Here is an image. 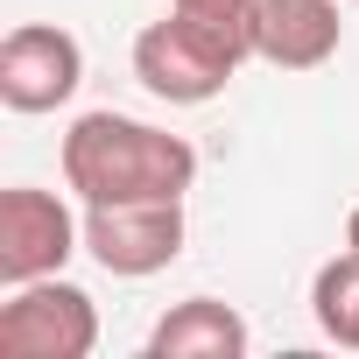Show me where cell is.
<instances>
[{
	"mask_svg": "<svg viewBox=\"0 0 359 359\" xmlns=\"http://www.w3.org/2000/svg\"><path fill=\"white\" fill-rule=\"evenodd\" d=\"M254 331L233 303L219 296H191V303H176L169 317H155L148 331V359H247Z\"/></svg>",
	"mask_w": 359,
	"mask_h": 359,
	"instance_id": "8",
	"label": "cell"
},
{
	"mask_svg": "<svg viewBox=\"0 0 359 359\" xmlns=\"http://www.w3.org/2000/svg\"><path fill=\"white\" fill-rule=\"evenodd\" d=\"M240 64H247V57H240L226 36H212L205 22L176 15V8L134 36V78H141L155 99H169V106H212V99L233 85Z\"/></svg>",
	"mask_w": 359,
	"mask_h": 359,
	"instance_id": "2",
	"label": "cell"
},
{
	"mask_svg": "<svg viewBox=\"0 0 359 359\" xmlns=\"http://www.w3.org/2000/svg\"><path fill=\"white\" fill-rule=\"evenodd\" d=\"M71 254H85V219H71L57 191H36V184L0 191V282L8 289L64 275Z\"/></svg>",
	"mask_w": 359,
	"mask_h": 359,
	"instance_id": "5",
	"label": "cell"
},
{
	"mask_svg": "<svg viewBox=\"0 0 359 359\" xmlns=\"http://www.w3.org/2000/svg\"><path fill=\"white\" fill-rule=\"evenodd\" d=\"M345 247L359 254V205H352V219H345Z\"/></svg>",
	"mask_w": 359,
	"mask_h": 359,
	"instance_id": "11",
	"label": "cell"
},
{
	"mask_svg": "<svg viewBox=\"0 0 359 359\" xmlns=\"http://www.w3.org/2000/svg\"><path fill=\"white\" fill-rule=\"evenodd\" d=\"M85 254L120 282H148V275L176 268V254H184V198L85 205Z\"/></svg>",
	"mask_w": 359,
	"mask_h": 359,
	"instance_id": "4",
	"label": "cell"
},
{
	"mask_svg": "<svg viewBox=\"0 0 359 359\" xmlns=\"http://www.w3.org/2000/svg\"><path fill=\"white\" fill-rule=\"evenodd\" d=\"M345 0H261L254 22V57L275 71H317L345 43Z\"/></svg>",
	"mask_w": 359,
	"mask_h": 359,
	"instance_id": "7",
	"label": "cell"
},
{
	"mask_svg": "<svg viewBox=\"0 0 359 359\" xmlns=\"http://www.w3.org/2000/svg\"><path fill=\"white\" fill-rule=\"evenodd\" d=\"M310 317H317V331H324L331 345L359 352V254H352V247L317 268V282H310Z\"/></svg>",
	"mask_w": 359,
	"mask_h": 359,
	"instance_id": "9",
	"label": "cell"
},
{
	"mask_svg": "<svg viewBox=\"0 0 359 359\" xmlns=\"http://www.w3.org/2000/svg\"><path fill=\"white\" fill-rule=\"evenodd\" d=\"M64 184L78 205H141V198H184L198 184V148L169 127L134 113H85L64 134Z\"/></svg>",
	"mask_w": 359,
	"mask_h": 359,
	"instance_id": "1",
	"label": "cell"
},
{
	"mask_svg": "<svg viewBox=\"0 0 359 359\" xmlns=\"http://www.w3.org/2000/svg\"><path fill=\"white\" fill-rule=\"evenodd\" d=\"M176 15L205 22L212 36H226L240 57H254V22H261V0H169Z\"/></svg>",
	"mask_w": 359,
	"mask_h": 359,
	"instance_id": "10",
	"label": "cell"
},
{
	"mask_svg": "<svg viewBox=\"0 0 359 359\" xmlns=\"http://www.w3.org/2000/svg\"><path fill=\"white\" fill-rule=\"evenodd\" d=\"M85 85V50L57 22H22L0 43V106L8 113H57Z\"/></svg>",
	"mask_w": 359,
	"mask_h": 359,
	"instance_id": "6",
	"label": "cell"
},
{
	"mask_svg": "<svg viewBox=\"0 0 359 359\" xmlns=\"http://www.w3.org/2000/svg\"><path fill=\"white\" fill-rule=\"evenodd\" d=\"M99 310L78 282L43 275L0 303V359H92Z\"/></svg>",
	"mask_w": 359,
	"mask_h": 359,
	"instance_id": "3",
	"label": "cell"
}]
</instances>
